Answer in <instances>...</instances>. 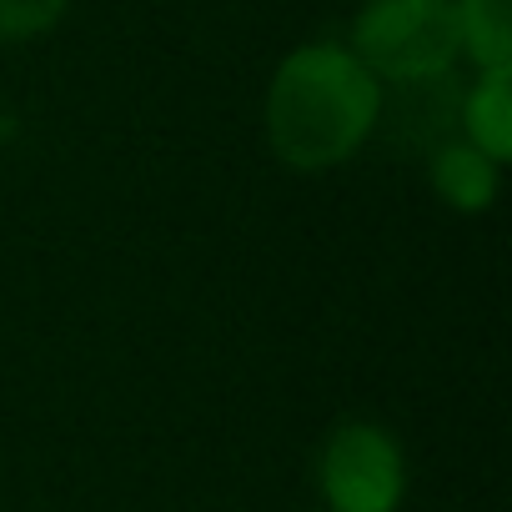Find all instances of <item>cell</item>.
<instances>
[{
	"label": "cell",
	"instance_id": "1",
	"mask_svg": "<svg viewBox=\"0 0 512 512\" xmlns=\"http://www.w3.org/2000/svg\"><path fill=\"white\" fill-rule=\"evenodd\" d=\"M387 86L342 46L307 41L282 56L262 101V131L282 166L332 171L352 161L377 131Z\"/></svg>",
	"mask_w": 512,
	"mask_h": 512
},
{
	"label": "cell",
	"instance_id": "2",
	"mask_svg": "<svg viewBox=\"0 0 512 512\" xmlns=\"http://www.w3.org/2000/svg\"><path fill=\"white\" fill-rule=\"evenodd\" d=\"M347 51L382 86H432L462 61L452 0H362Z\"/></svg>",
	"mask_w": 512,
	"mask_h": 512
},
{
	"label": "cell",
	"instance_id": "3",
	"mask_svg": "<svg viewBox=\"0 0 512 512\" xmlns=\"http://www.w3.org/2000/svg\"><path fill=\"white\" fill-rule=\"evenodd\" d=\"M322 497L327 512H397L407 492L402 442L377 422H342L322 442Z\"/></svg>",
	"mask_w": 512,
	"mask_h": 512
},
{
	"label": "cell",
	"instance_id": "4",
	"mask_svg": "<svg viewBox=\"0 0 512 512\" xmlns=\"http://www.w3.org/2000/svg\"><path fill=\"white\" fill-rule=\"evenodd\" d=\"M457 121H462V141L502 166L512 156V71H477Z\"/></svg>",
	"mask_w": 512,
	"mask_h": 512
},
{
	"label": "cell",
	"instance_id": "5",
	"mask_svg": "<svg viewBox=\"0 0 512 512\" xmlns=\"http://www.w3.org/2000/svg\"><path fill=\"white\" fill-rule=\"evenodd\" d=\"M432 186L452 211H487L497 196V161H487L467 141H442L432 151Z\"/></svg>",
	"mask_w": 512,
	"mask_h": 512
},
{
	"label": "cell",
	"instance_id": "6",
	"mask_svg": "<svg viewBox=\"0 0 512 512\" xmlns=\"http://www.w3.org/2000/svg\"><path fill=\"white\" fill-rule=\"evenodd\" d=\"M462 56L477 71H512V0H452Z\"/></svg>",
	"mask_w": 512,
	"mask_h": 512
},
{
	"label": "cell",
	"instance_id": "7",
	"mask_svg": "<svg viewBox=\"0 0 512 512\" xmlns=\"http://www.w3.org/2000/svg\"><path fill=\"white\" fill-rule=\"evenodd\" d=\"M71 11V0H0V46H26L51 36Z\"/></svg>",
	"mask_w": 512,
	"mask_h": 512
}]
</instances>
